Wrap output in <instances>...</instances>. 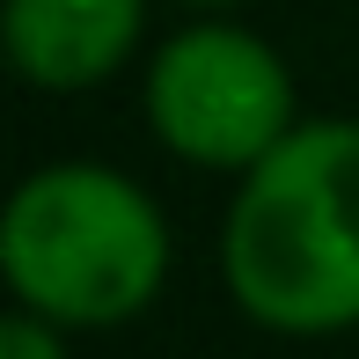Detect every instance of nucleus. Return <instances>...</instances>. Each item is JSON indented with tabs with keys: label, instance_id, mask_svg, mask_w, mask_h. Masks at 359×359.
Instances as JSON below:
<instances>
[{
	"label": "nucleus",
	"instance_id": "nucleus-5",
	"mask_svg": "<svg viewBox=\"0 0 359 359\" xmlns=\"http://www.w3.org/2000/svg\"><path fill=\"white\" fill-rule=\"evenodd\" d=\"M0 359H74V330H59L37 308H0Z\"/></svg>",
	"mask_w": 359,
	"mask_h": 359
},
{
	"label": "nucleus",
	"instance_id": "nucleus-4",
	"mask_svg": "<svg viewBox=\"0 0 359 359\" xmlns=\"http://www.w3.org/2000/svg\"><path fill=\"white\" fill-rule=\"evenodd\" d=\"M154 0H0V59L37 95H88L147 59Z\"/></svg>",
	"mask_w": 359,
	"mask_h": 359
},
{
	"label": "nucleus",
	"instance_id": "nucleus-6",
	"mask_svg": "<svg viewBox=\"0 0 359 359\" xmlns=\"http://www.w3.org/2000/svg\"><path fill=\"white\" fill-rule=\"evenodd\" d=\"M184 15H235V8H250V0H176Z\"/></svg>",
	"mask_w": 359,
	"mask_h": 359
},
{
	"label": "nucleus",
	"instance_id": "nucleus-2",
	"mask_svg": "<svg viewBox=\"0 0 359 359\" xmlns=\"http://www.w3.org/2000/svg\"><path fill=\"white\" fill-rule=\"evenodd\" d=\"M176 227L110 161H37L0 198V286L59 330H125L169 293Z\"/></svg>",
	"mask_w": 359,
	"mask_h": 359
},
{
	"label": "nucleus",
	"instance_id": "nucleus-3",
	"mask_svg": "<svg viewBox=\"0 0 359 359\" xmlns=\"http://www.w3.org/2000/svg\"><path fill=\"white\" fill-rule=\"evenodd\" d=\"M140 118L169 161L250 176L301 125V88L286 52L242 15H184L140 59Z\"/></svg>",
	"mask_w": 359,
	"mask_h": 359
},
{
	"label": "nucleus",
	"instance_id": "nucleus-1",
	"mask_svg": "<svg viewBox=\"0 0 359 359\" xmlns=\"http://www.w3.org/2000/svg\"><path fill=\"white\" fill-rule=\"evenodd\" d=\"M220 286L271 337L359 330V118H301L235 176Z\"/></svg>",
	"mask_w": 359,
	"mask_h": 359
}]
</instances>
